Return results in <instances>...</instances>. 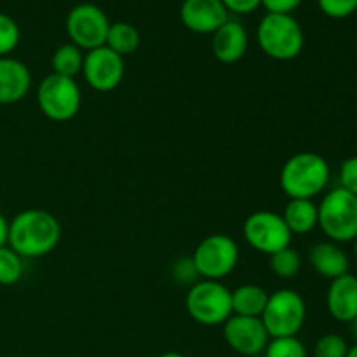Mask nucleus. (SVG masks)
Here are the masks:
<instances>
[{
    "label": "nucleus",
    "mask_w": 357,
    "mask_h": 357,
    "mask_svg": "<svg viewBox=\"0 0 357 357\" xmlns=\"http://www.w3.org/2000/svg\"><path fill=\"white\" fill-rule=\"evenodd\" d=\"M61 239V225L52 213L24 209L9 222L7 246L21 258H40L52 253Z\"/></svg>",
    "instance_id": "1"
},
{
    "label": "nucleus",
    "mask_w": 357,
    "mask_h": 357,
    "mask_svg": "<svg viewBox=\"0 0 357 357\" xmlns=\"http://www.w3.org/2000/svg\"><path fill=\"white\" fill-rule=\"evenodd\" d=\"M330 164L316 152H298L281 169L279 183L289 199H312L323 194L330 183Z\"/></svg>",
    "instance_id": "2"
},
{
    "label": "nucleus",
    "mask_w": 357,
    "mask_h": 357,
    "mask_svg": "<svg viewBox=\"0 0 357 357\" xmlns=\"http://www.w3.org/2000/svg\"><path fill=\"white\" fill-rule=\"evenodd\" d=\"M257 42L268 58L289 61L303 51L305 35L291 14L267 13L258 23Z\"/></svg>",
    "instance_id": "3"
},
{
    "label": "nucleus",
    "mask_w": 357,
    "mask_h": 357,
    "mask_svg": "<svg viewBox=\"0 0 357 357\" xmlns=\"http://www.w3.org/2000/svg\"><path fill=\"white\" fill-rule=\"evenodd\" d=\"M317 227L331 243H354L357 237V197L345 188L328 192L317 206Z\"/></svg>",
    "instance_id": "4"
},
{
    "label": "nucleus",
    "mask_w": 357,
    "mask_h": 357,
    "mask_svg": "<svg viewBox=\"0 0 357 357\" xmlns=\"http://www.w3.org/2000/svg\"><path fill=\"white\" fill-rule=\"evenodd\" d=\"M185 309L202 326H220L232 316V291L220 281L204 279L190 286Z\"/></svg>",
    "instance_id": "5"
},
{
    "label": "nucleus",
    "mask_w": 357,
    "mask_h": 357,
    "mask_svg": "<svg viewBox=\"0 0 357 357\" xmlns=\"http://www.w3.org/2000/svg\"><path fill=\"white\" fill-rule=\"evenodd\" d=\"M305 300L295 289H279L268 295L267 307L260 319L271 338L296 337L305 324Z\"/></svg>",
    "instance_id": "6"
},
{
    "label": "nucleus",
    "mask_w": 357,
    "mask_h": 357,
    "mask_svg": "<svg viewBox=\"0 0 357 357\" xmlns=\"http://www.w3.org/2000/svg\"><path fill=\"white\" fill-rule=\"evenodd\" d=\"M37 103L47 119L54 122H66L79 114L82 93L75 79L51 73L44 77L38 86Z\"/></svg>",
    "instance_id": "7"
},
{
    "label": "nucleus",
    "mask_w": 357,
    "mask_h": 357,
    "mask_svg": "<svg viewBox=\"0 0 357 357\" xmlns=\"http://www.w3.org/2000/svg\"><path fill=\"white\" fill-rule=\"evenodd\" d=\"M190 258L199 278L222 281L237 267L239 246L227 234H213L197 244Z\"/></svg>",
    "instance_id": "8"
},
{
    "label": "nucleus",
    "mask_w": 357,
    "mask_h": 357,
    "mask_svg": "<svg viewBox=\"0 0 357 357\" xmlns=\"http://www.w3.org/2000/svg\"><path fill=\"white\" fill-rule=\"evenodd\" d=\"M243 236L253 250L268 257L289 248L293 239L282 216L274 211H257L248 216L243 225Z\"/></svg>",
    "instance_id": "9"
},
{
    "label": "nucleus",
    "mask_w": 357,
    "mask_h": 357,
    "mask_svg": "<svg viewBox=\"0 0 357 357\" xmlns=\"http://www.w3.org/2000/svg\"><path fill=\"white\" fill-rule=\"evenodd\" d=\"M110 28L107 14L94 3H79L66 16V33L82 51H93L107 42Z\"/></svg>",
    "instance_id": "10"
},
{
    "label": "nucleus",
    "mask_w": 357,
    "mask_h": 357,
    "mask_svg": "<svg viewBox=\"0 0 357 357\" xmlns=\"http://www.w3.org/2000/svg\"><path fill=\"white\" fill-rule=\"evenodd\" d=\"M124 58L108 49L107 45H101L84 54L82 75L87 86L98 93H110L117 89L124 80Z\"/></svg>",
    "instance_id": "11"
},
{
    "label": "nucleus",
    "mask_w": 357,
    "mask_h": 357,
    "mask_svg": "<svg viewBox=\"0 0 357 357\" xmlns=\"http://www.w3.org/2000/svg\"><path fill=\"white\" fill-rule=\"evenodd\" d=\"M223 337L234 352L248 357L264 354L265 347L271 342L267 328L260 317L236 316V314H232L223 324Z\"/></svg>",
    "instance_id": "12"
},
{
    "label": "nucleus",
    "mask_w": 357,
    "mask_h": 357,
    "mask_svg": "<svg viewBox=\"0 0 357 357\" xmlns=\"http://www.w3.org/2000/svg\"><path fill=\"white\" fill-rule=\"evenodd\" d=\"M180 17L194 33L213 35L229 21V10L222 0H185L181 3Z\"/></svg>",
    "instance_id": "13"
},
{
    "label": "nucleus",
    "mask_w": 357,
    "mask_h": 357,
    "mask_svg": "<svg viewBox=\"0 0 357 357\" xmlns=\"http://www.w3.org/2000/svg\"><path fill=\"white\" fill-rule=\"evenodd\" d=\"M326 309L338 323H352L357 317V278L351 272L333 279L326 293Z\"/></svg>",
    "instance_id": "14"
},
{
    "label": "nucleus",
    "mask_w": 357,
    "mask_h": 357,
    "mask_svg": "<svg viewBox=\"0 0 357 357\" xmlns=\"http://www.w3.org/2000/svg\"><path fill=\"white\" fill-rule=\"evenodd\" d=\"M248 45H250V38H248L246 28L236 20H229L213 33V54L220 63H225V65L241 61L248 52Z\"/></svg>",
    "instance_id": "15"
},
{
    "label": "nucleus",
    "mask_w": 357,
    "mask_h": 357,
    "mask_svg": "<svg viewBox=\"0 0 357 357\" xmlns=\"http://www.w3.org/2000/svg\"><path fill=\"white\" fill-rule=\"evenodd\" d=\"M31 87L30 68L10 56L0 58V105H14L23 100Z\"/></svg>",
    "instance_id": "16"
},
{
    "label": "nucleus",
    "mask_w": 357,
    "mask_h": 357,
    "mask_svg": "<svg viewBox=\"0 0 357 357\" xmlns=\"http://www.w3.org/2000/svg\"><path fill=\"white\" fill-rule=\"evenodd\" d=\"M309 264L323 278L333 279L347 274L351 261L347 253L337 243H317L309 251Z\"/></svg>",
    "instance_id": "17"
},
{
    "label": "nucleus",
    "mask_w": 357,
    "mask_h": 357,
    "mask_svg": "<svg viewBox=\"0 0 357 357\" xmlns=\"http://www.w3.org/2000/svg\"><path fill=\"white\" fill-rule=\"evenodd\" d=\"M281 216L289 232L303 236L317 227V204L312 199H289Z\"/></svg>",
    "instance_id": "18"
},
{
    "label": "nucleus",
    "mask_w": 357,
    "mask_h": 357,
    "mask_svg": "<svg viewBox=\"0 0 357 357\" xmlns=\"http://www.w3.org/2000/svg\"><path fill=\"white\" fill-rule=\"evenodd\" d=\"M268 302V293L258 284H243L232 291V314L261 317Z\"/></svg>",
    "instance_id": "19"
},
{
    "label": "nucleus",
    "mask_w": 357,
    "mask_h": 357,
    "mask_svg": "<svg viewBox=\"0 0 357 357\" xmlns=\"http://www.w3.org/2000/svg\"><path fill=\"white\" fill-rule=\"evenodd\" d=\"M139 44H142V35H139L138 28L132 26L131 23H124V21L110 23L107 42H105L108 49L124 58V56L135 54L139 49Z\"/></svg>",
    "instance_id": "20"
},
{
    "label": "nucleus",
    "mask_w": 357,
    "mask_h": 357,
    "mask_svg": "<svg viewBox=\"0 0 357 357\" xmlns=\"http://www.w3.org/2000/svg\"><path fill=\"white\" fill-rule=\"evenodd\" d=\"M51 65L52 73H56V75L75 79L82 72L84 51L77 47L75 44H72V42L59 45L54 51V54H52Z\"/></svg>",
    "instance_id": "21"
},
{
    "label": "nucleus",
    "mask_w": 357,
    "mask_h": 357,
    "mask_svg": "<svg viewBox=\"0 0 357 357\" xmlns=\"http://www.w3.org/2000/svg\"><path fill=\"white\" fill-rule=\"evenodd\" d=\"M302 268V257L291 246L271 255V271L281 279H293Z\"/></svg>",
    "instance_id": "22"
},
{
    "label": "nucleus",
    "mask_w": 357,
    "mask_h": 357,
    "mask_svg": "<svg viewBox=\"0 0 357 357\" xmlns=\"http://www.w3.org/2000/svg\"><path fill=\"white\" fill-rule=\"evenodd\" d=\"M23 258L9 246L0 248V286H13L23 278Z\"/></svg>",
    "instance_id": "23"
},
{
    "label": "nucleus",
    "mask_w": 357,
    "mask_h": 357,
    "mask_svg": "<svg viewBox=\"0 0 357 357\" xmlns=\"http://www.w3.org/2000/svg\"><path fill=\"white\" fill-rule=\"evenodd\" d=\"M265 357H309L305 345L298 337L271 338L264 351Z\"/></svg>",
    "instance_id": "24"
},
{
    "label": "nucleus",
    "mask_w": 357,
    "mask_h": 357,
    "mask_svg": "<svg viewBox=\"0 0 357 357\" xmlns=\"http://www.w3.org/2000/svg\"><path fill=\"white\" fill-rule=\"evenodd\" d=\"M21 40V31L16 21L6 13H0V58L9 56Z\"/></svg>",
    "instance_id": "25"
},
{
    "label": "nucleus",
    "mask_w": 357,
    "mask_h": 357,
    "mask_svg": "<svg viewBox=\"0 0 357 357\" xmlns=\"http://www.w3.org/2000/svg\"><path fill=\"white\" fill-rule=\"evenodd\" d=\"M349 352V344L342 335L328 333L316 342L312 357H345Z\"/></svg>",
    "instance_id": "26"
},
{
    "label": "nucleus",
    "mask_w": 357,
    "mask_h": 357,
    "mask_svg": "<svg viewBox=\"0 0 357 357\" xmlns=\"http://www.w3.org/2000/svg\"><path fill=\"white\" fill-rule=\"evenodd\" d=\"M319 9L333 20H344L357 10V0H317Z\"/></svg>",
    "instance_id": "27"
},
{
    "label": "nucleus",
    "mask_w": 357,
    "mask_h": 357,
    "mask_svg": "<svg viewBox=\"0 0 357 357\" xmlns=\"http://www.w3.org/2000/svg\"><path fill=\"white\" fill-rule=\"evenodd\" d=\"M338 180H340L342 188H345V190L357 197V155L349 157L342 162Z\"/></svg>",
    "instance_id": "28"
},
{
    "label": "nucleus",
    "mask_w": 357,
    "mask_h": 357,
    "mask_svg": "<svg viewBox=\"0 0 357 357\" xmlns=\"http://www.w3.org/2000/svg\"><path fill=\"white\" fill-rule=\"evenodd\" d=\"M173 275L181 282H192L197 278V271H195V265L192 261V258H181L174 264L173 267Z\"/></svg>",
    "instance_id": "29"
},
{
    "label": "nucleus",
    "mask_w": 357,
    "mask_h": 357,
    "mask_svg": "<svg viewBox=\"0 0 357 357\" xmlns=\"http://www.w3.org/2000/svg\"><path fill=\"white\" fill-rule=\"evenodd\" d=\"M302 2L303 0H261V6L271 14H291Z\"/></svg>",
    "instance_id": "30"
},
{
    "label": "nucleus",
    "mask_w": 357,
    "mask_h": 357,
    "mask_svg": "<svg viewBox=\"0 0 357 357\" xmlns=\"http://www.w3.org/2000/svg\"><path fill=\"white\" fill-rule=\"evenodd\" d=\"M225 9L234 14H251L261 6V0H222Z\"/></svg>",
    "instance_id": "31"
},
{
    "label": "nucleus",
    "mask_w": 357,
    "mask_h": 357,
    "mask_svg": "<svg viewBox=\"0 0 357 357\" xmlns=\"http://www.w3.org/2000/svg\"><path fill=\"white\" fill-rule=\"evenodd\" d=\"M7 237H9V220L0 213V248L7 246Z\"/></svg>",
    "instance_id": "32"
},
{
    "label": "nucleus",
    "mask_w": 357,
    "mask_h": 357,
    "mask_svg": "<svg viewBox=\"0 0 357 357\" xmlns=\"http://www.w3.org/2000/svg\"><path fill=\"white\" fill-rule=\"evenodd\" d=\"M159 357H187V356L181 354V352H164V354Z\"/></svg>",
    "instance_id": "33"
},
{
    "label": "nucleus",
    "mask_w": 357,
    "mask_h": 357,
    "mask_svg": "<svg viewBox=\"0 0 357 357\" xmlns=\"http://www.w3.org/2000/svg\"><path fill=\"white\" fill-rule=\"evenodd\" d=\"M345 357H357V344L352 345V347H349V352Z\"/></svg>",
    "instance_id": "34"
},
{
    "label": "nucleus",
    "mask_w": 357,
    "mask_h": 357,
    "mask_svg": "<svg viewBox=\"0 0 357 357\" xmlns=\"http://www.w3.org/2000/svg\"><path fill=\"white\" fill-rule=\"evenodd\" d=\"M351 326H352V335H354V338H356V344H357V317L354 321H352L351 323Z\"/></svg>",
    "instance_id": "35"
},
{
    "label": "nucleus",
    "mask_w": 357,
    "mask_h": 357,
    "mask_svg": "<svg viewBox=\"0 0 357 357\" xmlns=\"http://www.w3.org/2000/svg\"><path fill=\"white\" fill-rule=\"evenodd\" d=\"M354 255H356V258H357V237L354 239Z\"/></svg>",
    "instance_id": "36"
}]
</instances>
